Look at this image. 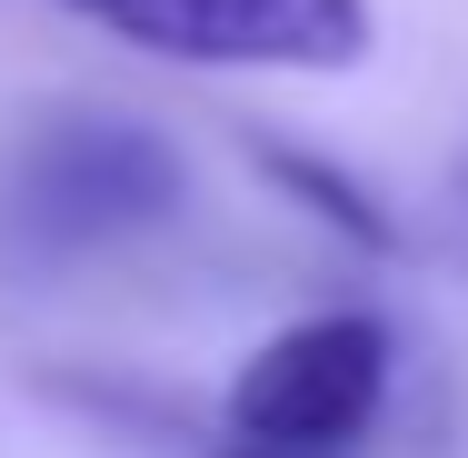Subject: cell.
<instances>
[{
    "label": "cell",
    "mask_w": 468,
    "mask_h": 458,
    "mask_svg": "<svg viewBox=\"0 0 468 458\" xmlns=\"http://www.w3.org/2000/svg\"><path fill=\"white\" fill-rule=\"evenodd\" d=\"M60 10L130 40V50H150V60H180V70L329 80V70H359L378 50L369 0H60Z\"/></svg>",
    "instance_id": "3957f363"
},
{
    "label": "cell",
    "mask_w": 468,
    "mask_h": 458,
    "mask_svg": "<svg viewBox=\"0 0 468 458\" xmlns=\"http://www.w3.org/2000/svg\"><path fill=\"white\" fill-rule=\"evenodd\" d=\"M280 189H299L309 199V219H329V229H349L359 250H399V229H388V209H378L369 189L349 180V170H329V160H309V150H270L260 160Z\"/></svg>",
    "instance_id": "277c9868"
},
{
    "label": "cell",
    "mask_w": 468,
    "mask_h": 458,
    "mask_svg": "<svg viewBox=\"0 0 468 458\" xmlns=\"http://www.w3.org/2000/svg\"><path fill=\"white\" fill-rule=\"evenodd\" d=\"M399 378L378 309H309L229 368L209 409V458H359Z\"/></svg>",
    "instance_id": "7a4b0ae2"
},
{
    "label": "cell",
    "mask_w": 468,
    "mask_h": 458,
    "mask_svg": "<svg viewBox=\"0 0 468 458\" xmlns=\"http://www.w3.org/2000/svg\"><path fill=\"white\" fill-rule=\"evenodd\" d=\"M180 199H189V170L150 120L60 110V120H30L0 150V250H20L40 270L100 260V250L170 229Z\"/></svg>",
    "instance_id": "6da1fadb"
}]
</instances>
